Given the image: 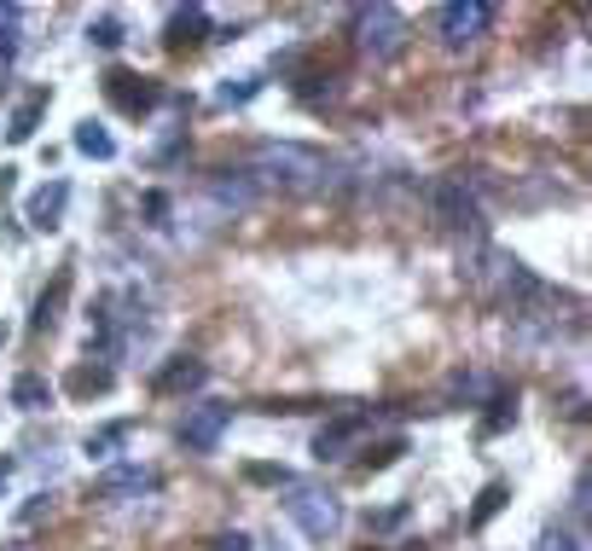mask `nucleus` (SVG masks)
<instances>
[{"label": "nucleus", "mask_w": 592, "mask_h": 551, "mask_svg": "<svg viewBox=\"0 0 592 551\" xmlns=\"http://www.w3.org/2000/svg\"><path fill=\"white\" fill-rule=\"evenodd\" d=\"M47 105H53V93L47 88H35L24 105L12 111V128H7V139L12 146H24V139H35V128H41V116H47Z\"/></svg>", "instance_id": "obj_14"}, {"label": "nucleus", "mask_w": 592, "mask_h": 551, "mask_svg": "<svg viewBox=\"0 0 592 551\" xmlns=\"http://www.w3.org/2000/svg\"><path fill=\"white\" fill-rule=\"evenodd\" d=\"M18 24H24V12L0 7V65H12V58H18Z\"/></svg>", "instance_id": "obj_21"}, {"label": "nucleus", "mask_w": 592, "mask_h": 551, "mask_svg": "<svg viewBox=\"0 0 592 551\" xmlns=\"http://www.w3.org/2000/svg\"><path fill=\"white\" fill-rule=\"evenodd\" d=\"M406 517V505H390V511H378V517H366V522H372V528H395Z\"/></svg>", "instance_id": "obj_28"}, {"label": "nucleus", "mask_w": 592, "mask_h": 551, "mask_svg": "<svg viewBox=\"0 0 592 551\" xmlns=\"http://www.w3.org/2000/svg\"><path fill=\"white\" fill-rule=\"evenodd\" d=\"M505 499H512V487H505V482H488V487H482V499L471 505V517H465V522H471V528H488V522L500 517V505H505Z\"/></svg>", "instance_id": "obj_18"}, {"label": "nucleus", "mask_w": 592, "mask_h": 551, "mask_svg": "<svg viewBox=\"0 0 592 551\" xmlns=\"http://www.w3.org/2000/svg\"><path fill=\"white\" fill-rule=\"evenodd\" d=\"M494 7H488V0H454V7H442L436 12V35H442V47H477V41L494 30Z\"/></svg>", "instance_id": "obj_4"}, {"label": "nucleus", "mask_w": 592, "mask_h": 551, "mask_svg": "<svg viewBox=\"0 0 592 551\" xmlns=\"http://www.w3.org/2000/svg\"><path fill=\"white\" fill-rule=\"evenodd\" d=\"M146 215H152V227H163V215H169V198H163V192H146Z\"/></svg>", "instance_id": "obj_27"}, {"label": "nucleus", "mask_w": 592, "mask_h": 551, "mask_svg": "<svg viewBox=\"0 0 592 551\" xmlns=\"http://www.w3.org/2000/svg\"><path fill=\"white\" fill-rule=\"evenodd\" d=\"M88 41H93V47H105V53H116L129 35H122V24H116V18H93V24H88Z\"/></svg>", "instance_id": "obj_23"}, {"label": "nucleus", "mask_w": 592, "mask_h": 551, "mask_svg": "<svg viewBox=\"0 0 592 551\" xmlns=\"http://www.w3.org/2000/svg\"><path fill=\"white\" fill-rule=\"evenodd\" d=\"M76 151L81 157H99V162H111L116 157V139L99 128V122H76Z\"/></svg>", "instance_id": "obj_17"}, {"label": "nucleus", "mask_w": 592, "mask_h": 551, "mask_svg": "<svg viewBox=\"0 0 592 551\" xmlns=\"http://www.w3.org/2000/svg\"><path fill=\"white\" fill-rule=\"evenodd\" d=\"M70 279H76L70 268H58L53 284L35 296V314H30V331H35V337H47L53 325H58V314H65V302H70Z\"/></svg>", "instance_id": "obj_11"}, {"label": "nucleus", "mask_w": 592, "mask_h": 551, "mask_svg": "<svg viewBox=\"0 0 592 551\" xmlns=\"http://www.w3.org/2000/svg\"><path fill=\"white\" fill-rule=\"evenodd\" d=\"M203 378H210V372H203V360L180 355V360H169V366L152 378V390H157V395H187V390H203Z\"/></svg>", "instance_id": "obj_12"}, {"label": "nucleus", "mask_w": 592, "mask_h": 551, "mask_svg": "<svg viewBox=\"0 0 592 551\" xmlns=\"http://www.w3.org/2000/svg\"><path fill=\"white\" fill-rule=\"evenodd\" d=\"M325 157L314 151V146H297V139H261V146L250 151V180L261 192H291V198H302V192H320L325 187Z\"/></svg>", "instance_id": "obj_1"}, {"label": "nucleus", "mask_w": 592, "mask_h": 551, "mask_svg": "<svg viewBox=\"0 0 592 551\" xmlns=\"http://www.w3.org/2000/svg\"><path fill=\"white\" fill-rule=\"evenodd\" d=\"M227 424H233L227 401H198L192 413L180 418V447H187V453H215L221 436H227Z\"/></svg>", "instance_id": "obj_5"}, {"label": "nucleus", "mask_w": 592, "mask_h": 551, "mask_svg": "<svg viewBox=\"0 0 592 551\" xmlns=\"http://www.w3.org/2000/svg\"><path fill=\"white\" fill-rule=\"evenodd\" d=\"M256 93H261V76H238V81H227V88L215 93V105H227V111H233V105H250Z\"/></svg>", "instance_id": "obj_22"}, {"label": "nucleus", "mask_w": 592, "mask_h": 551, "mask_svg": "<svg viewBox=\"0 0 592 551\" xmlns=\"http://www.w3.org/2000/svg\"><path fill=\"white\" fill-rule=\"evenodd\" d=\"M284 517H291L309 540H337V528H343V499L332 494V487H320V482H291L284 487Z\"/></svg>", "instance_id": "obj_2"}, {"label": "nucleus", "mask_w": 592, "mask_h": 551, "mask_svg": "<svg viewBox=\"0 0 592 551\" xmlns=\"http://www.w3.org/2000/svg\"><path fill=\"white\" fill-rule=\"evenodd\" d=\"M12 406H24V413H47V406H53V383L41 372H24L12 383Z\"/></svg>", "instance_id": "obj_16"}, {"label": "nucleus", "mask_w": 592, "mask_h": 551, "mask_svg": "<svg viewBox=\"0 0 592 551\" xmlns=\"http://www.w3.org/2000/svg\"><path fill=\"white\" fill-rule=\"evenodd\" d=\"M65 203H70V180H47V187H35L24 198V221L35 233H53L58 215H65Z\"/></svg>", "instance_id": "obj_9"}, {"label": "nucleus", "mask_w": 592, "mask_h": 551, "mask_svg": "<svg viewBox=\"0 0 592 551\" xmlns=\"http://www.w3.org/2000/svg\"><path fill=\"white\" fill-rule=\"evenodd\" d=\"M129 436H134V424H129V418H122V424H105V430H93V436H88V459H111Z\"/></svg>", "instance_id": "obj_19"}, {"label": "nucleus", "mask_w": 592, "mask_h": 551, "mask_svg": "<svg viewBox=\"0 0 592 551\" xmlns=\"http://www.w3.org/2000/svg\"><path fill=\"white\" fill-rule=\"evenodd\" d=\"M540 551H587L576 535H563V528H546V535H540Z\"/></svg>", "instance_id": "obj_24"}, {"label": "nucleus", "mask_w": 592, "mask_h": 551, "mask_svg": "<svg viewBox=\"0 0 592 551\" xmlns=\"http://www.w3.org/2000/svg\"><path fill=\"white\" fill-rule=\"evenodd\" d=\"M210 198L221 203V210H256L261 187L250 180V169H215L210 175Z\"/></svg>", "instance_id": "obj_10"}, {"label": "nucleus", "mask_w": 592, "mask_h": 551, "mask_svg": "<svg viewBox=\"0 0 592 551\" xmlns=\"http://www.w3.org/2000/svg\"><path fill=\"white\" fill-rule=\"evenodd\" d=\"M111 372H105V366H76V372H70V395H111Z\"/></svg>", "instance_id": "obj_20"}, {"label": "nucleus", "mask_w": 592, "mask_h": 551, "mask_svg": "<svg viewBox=\"0 0 592 551\" xmlns=\"http://www.w3.org/2000/svg\"><path fill=\"white\" fill-rule=\"evenodd\" d=\"M0 342H7V325H0Z\"/></svg>", "instance_id": "obj_29"}, {"label": "nucleus", "mask_w": 592, "mask_h": 551, "mask_svg": "<svg viewBox=\"0 0 592 551\" xmlns=\"http://www.w3.org/2000/svg\"><path fill=\"white\" fill-rule=\"evenodd\" d=\"M431 210H436L442 227H454V233L477 227V198L465 192V180H436V187H431Z\"/></svg>", "instance_id": "obj_7"}, {"label": "nucleus", "mask_w": 592, "mask_h": 551, "mask_svg": "<svg viewBox=\"0 0 592 551\" xmlns=\"http://www.w3.org/2000/svg\"><path fill=\"white\" fill-rule=\"evenodd\" d=\"M250 546H256V540L244 535V528H233V535H221V540H215V551H250Z\"/></svg>", "instance_id": "obj_26"}, {"label": "nucleus", "mask_w": 592, "mask_h": 551, "mask_svg": "<svg viewBox=\"0 0 592 551\" xmlns=\"http://www.w3.org/2000/svg\"><path fill=\"white\" fill-rule=\"evenodd\" d=\"M355 47L372 58V65H390L406 47V18L395 7H360L355 12Z\"/></svg>", "instance_id": "obj_3"}, {"label": "nucleus", "mask_w": 592, "mask_h": 551, "mask_svg": "<svg viewBox=\"0 0 592 551\" xmlns=\"http://www.w3.org/2000/svg\"><path fill=\"white\" fill-rule=\"evenodd\" d=\"M203 35H210V12H203V7H175L169 12V30H163V41H169L175 53L180 47H198Z\"/></svg>", "instance_id": "obj_13"}, {"label": "nucleus", "mask_w": 592, "mask_h": 551, "mask_svg": "<svg viewBox=\"0 0 592 551\" xmlns=\"http://www.w3.org/2000/svg\"><path fill=\"white\" fill-rule=\"evenodd\" d=\"M366 424H372V413H343V418H332V424L314 436V459H320V464L349 459V447L366 436Z\"/></svg>", "instance_id": "obj_8"}, {"label": "nucleus", "mask_w": 592, "mask_h": 551, "mask_svg": "<svg viewBox=\"0 0 592 551\" xmlns=\"http://www.w3.org/2000/svg\"><path fill=\"white\" fill-rule=\"evenodd\" d=\"M244 476H250V482H279V487H291V471H279V464H244Z\"/></svg>", "instance_id": "obj_25"}, {"label": "nucleus", "mask_w": 592, "mask_h": 551, "mask_svg": "<svg viewBox=\"0 0 592 551\" xmlns=\"http://www.w3.org/2000/svg\"><path fill=\"white\" fill-rule=\"evenodd\" d=\"M105 99L122 111V116H146V111H157V81H146V76H134V70H111L105 76Z\"/></svg>", "instance_id": "obj_6"}, {"label": "nucleus", "mask_w": 592, "mask_h": 551, "mask_svg": "<svg viewBox=\"0 0 592 551\" xmlns=\"http://www.w3.org/2000/svg\"><path fill=\"white\" fill-rule=\"evenodd\" d=\"M139 487H152V471H146V464H116V471H105V482H99V494H105V499H122V494H139Z\"/></svg>", "instance_id": "obj_15"}]
</instances>
